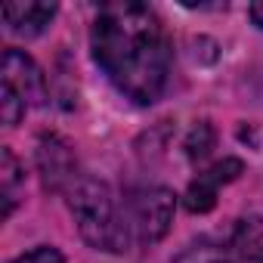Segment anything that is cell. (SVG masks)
Segmentation results:
<instances>
[{
    "label": "cell",
    "mask_w": 263,
    "mask_h": 263,
    "mask_svg": "<svg viewBox=\"0 0 263 263\" xmlns=\"http://www.w3.org/2000/svg\"><path fill=\"white\" fill-rule=\"evenodd\" d=\"M4 78V90H10L25 108L28 105H37V102H44V96H47V81H44V74H41V68L34 65V59L31 56H25L22 50H16V47H10L7 53H4V71H0Z\"/></svg>",
    "instance_id": "5b68a950"
},
{
    "label": "cell",
    "mask_w": 263,
    "mask_h": 263,
    "mask_svg": "<svg viewBox=\"0 0 263 263\" xmlns=\"http://www.w3.org/2000/svg\"><path fill=\"white\" fill-rule=\"evenodd\" d=\"M56 16V4H7L4 22L7 31L16 37H37L47 31V25Z\"/></svg>",
    "instance_id": "52a82bcc"
},
{
    "label": "cell",
    "mask_w": 263,
    "mask_h": 263,
    "mask_svg": "<svg viewBox=\"0 0 263 263\" xmlns=\"http://www.w3.org/2000/svg\"><path fill=\"white\" fill-rule=\"evenodd\" d=\"M13 263H65V257H62L56 248H50V245H41V248H34V251H28V254L16 257Z\"/></svg>",
    "instance_id": "8fae6325"
},
{
    "label": "cell",
    "mask_w": 263,
    "mask_h": 263,
    "mask_svg": "<svg viewBox=\"0 0 263 263\" xmlns=\"http://www.w3.org/2000/svg\"><path fill=\"white\" fill-rule=\"evenodd\" d=\"M37 171H41L44 189H50V192H68L81 177L74 149L56 134H50L37 143Z\"/></svg>",
    "instance_id": "277c9868"
},
{
    "label": "cell",
    "mask_w": 263,
    "mask_h": 263,
    "mask_svg": "<svg viewBox=\"0 0 263 263\" xmlns=\"http://www.w3.org/2000/svg\"><path fill=\"white\" fill-rule=\"evenodd\" d=\"M260 263H263V260H260Z\"/></svg>",
    "instance_id": "4fadbf2b"
},
{
    "label": "cell",
    "mask_w": 263,
    "mask_h": 263,
    "mask_svg": "<svg viewBox=\"0 0 263 263\" xmlns=\"http://www.w3.org/2000/svg\"><path fill=\"white\" fill-rule=\"evenodd\" d=\"M241 171H245V164H241L238 158H223V161H217L214 167L201 171V174L189 183V189H186V195H183L186 211H192V214H208V211H214L220 186L238 180Z\"/></svg>",
    "instance_id": "8992f818"
},
{
    "label": "cell",
    "mask_w": 263,
    "mask_h": 263,
    "mask_svg": "<svg viewBox=\"0 0 263 263\" xmlns=\"http://www.w3.org/2000/svg\"><path fill=\"white\" fill-rule=\"evenodd\" d=\"M22 167L19 158L13 155V149L0 152V192H4V217L13 214L16 201H19V186H22Z\"/></svg>",
    "instance_id": "ba28073f"
},
{
    "label": "cell",
    "mask_w": 263,
    "mask_h": 263,
    "mask_svg": "<svg viewBox=\"0 0 263 263\" xmlns=\"http://www.w3.org/2000/svg\"><path fill=\"white\" fill-rule=\"evenodd\" d=\"M174 263H232V257L223 245H214V241L201 238V241H192L189 248H183L174 257Z\"/></svg>",
    "instance_id": "9c48e42d"
},
{
    "label": "cell",
    "mask_w": 263,
    "mask_h": 263,
    "mask_svg": "<svg viewBox=\"0 0 263 263\" xmlns=\"http://www.w3.org/2000/svg\"><path fill=\"white\" fill-rule=\"evenodd\" d=\"M174 208H177V195L164 186H143V189L127 192V198L121 201L127 245L161 241L174 223Z\"/></svg>",
    "instance_id": "3957f363"
},
{
    "label": "cell",
    "mask_w": 263,
    "mask_h": 263,
    "mask_svg": "<svg viewBox=\"0 0 263 263\" xmlns=\"http://www.w3.org/2000/svg\"><path fill=\"white\" fill-rule=\"evenodd\" d=\"M211 143H214V130H211L208 124H198V127L192 130L189 143H186V152H189V158H192V161L204 158V155L211 152Z\"/></svg>",
    "instance_id": "30bf717a"
},
{
    "label": "cell",
    "mask_w": 263,
    "mask_h": 263,
    "mask_svg": "<svg viewBox=\"0 0 263 263\" xmlns=\"http://www.w3.org/2000/svg\"><path fill=\"white\" fill-rule=\"evenodd\" d=\"M248 16H251V22H254L257 28H263V4H251V7H248Z\"/></svg>",
    "instance_id": "7c38bea8"
},
{
    "label": "cell",
    "mask_w": 263,
    "mask_h": 263,
    "mask_svg": "<svg viewBox=\"0 0 263 263\" xmlns=\"http://www.w3.org/2000/svg\"><path fill=\"white\" fill-rule=\"evenodd\" d=\"M90 47L105 78L140 105L161 96L171 71V41L146 4H105L90 28Z\"/></svg>",
    "instance_id": "6da1fadb"
},
{
    "label": "cell",
    "mask_w": 263,
    "mask_h": 263,
    "mask_svg": "<svg viewBox=\"0 0 263 263\" xmlns=\"http://www.w3.org/2000/svg\"><path fill=\"white\" fill-rule=\"evenodd\" d=\"M65 195H68V208H71L74 223L87 245H93L99 251H127L121 204L115 201L111 189L102 180L81 174L78 183Z\"/></svg>",
    "instance_id": "7a4b0ae2"
}]
</instances>
